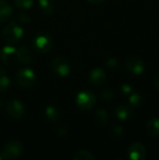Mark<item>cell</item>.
Here are the masks:
<instances>
[{
    "label": "cell",
    "instance_id": "cell-1",
    "mask_svg": "<svg viewBox=\"0 0 159 160\" xmlns=\"http://www.w3.org/2000/svg\"><path fill=\"white\" fill-rule=\"evenodd\" d=\"M23 28L15 22H9L2 30V38L7 44H16L23 38Z\"/></svg>",
    "mask_w": 159,
    "mask_h": 160
},
{
    "label": "cell",
    "instance_id": "cell-2",
    "mask_svg": "<svg viewBox=\"0 0 159 160\" xmlns=\"http://www.w3.org/2000/svg\"><path fill=\"white\" fill-rule=\"evenodd\" d=\"M15 80L20 87L29 89L35 85L37 82V75L33 69L28 68H22L18 69L15 73Z\"/></svg>",
    "mask_w": 159,
    "mask_h": 160
},
{
    "label": "cell",
    "instance_id": "cell-3",
    "mask_svg": "<svg viewBox=\"0 0 159 160\" xmlns=\"http://www.w3.org/2000/svg\"><path fill=\"white\" fill-rule=\"evenodd\" d=\"M52 38L47 32H37L33 38V48L39 53L50 52L52 47Z\"/></svg>",
    "mask_w": 159,
    "mask_h": 160
},
{
    "label": "cell",
    "instance_id": "cell-4",
    "mask_svg": "<svg viewBox=\"0 0 159 160\" xmlns=\"http://www.w3.org/2000/svg\"><path fill=\"white\" fill-rule=\"evenodd\" d=\"M22 143L17 140H11L4 145L0 154L3 159H17L22 156Z\"/></svg>",
    "mask_w": 159,
    "mask_h": 160
},
{
    "label": "cell",
    "instance_id": "cell-5",
    "mask_svg": "<svg viewBox=\"0 0 159 160\" xmlns=\"http://www.w3.org/2000/svg\"><path fill=\"white\" fill-rule=\"evenodd\" d=\"M0 60L4 66L9 68L18 66L20 64V59L17 49L9 44L4 46L0 49Z\"/></svg>",
    "mask_w": 159,
    "mask_h": 160
},
{
    "label": "cell",
    "instance_id": "cell-6",
    "mask_svg": "<svg viewBox=\"0 0 159 160\" xmlns=\"http://www.w3.org/2000/svg\"><path fill=\"white\" fill-rule=\"evenodd\" d=\"M50 68L55 75L64 78L69 75L71 70V66H70V62L67 58L58 56L51 60Z\"/></svg>",
    "mask_w": 159,
    "mask_h": 160
},
{
    "label": "cell",
    "instance_id": "cell-7",
    "mask_svg": "<svg viewBox=\"0 0 159 160\" xmlns=\"http://www.w3.org/2000/svg\"><path fill=\"white\" fill-rule=\"evenodd\" d=\"M96 103H97L96 95L90 90L81 91L78 93L76 97V105L83 111H88L93 109Z\"/></svg>",
    "mask_w": 159,
    "mask_h": 160
},
{
    "label": "cell",
    "instance_id": "cell-8",
    "mask_svg": "<svg viewBox=\"0 0 159 160\" xmlns=\"http://www.w3.org/2000/svg\"><path fill=\"white\" fill-rule=\"evenodd\" d=\"M5 111L9 117L18 119L21 118L24 113V105L18 99H11L6 104Z\"/></svg>",
    "mask_w": 159,
    "mask_h": 160
},
{
    "label": "cell",
    "instance_id": "cell-9",
    "mask_svg": "<svg viewBox=\"0 0 159 160\" xmlns=\"http://www.w3.org/2000/svg\"><path fill=\"white\" fill-rule=\"evenodd\" d=\"M125 67L127 70L134 75H140L144 70V63L138 56H130L126 60Z\"/></svg>",
    "mask_w": 159,
    "mask_h": 160
},
{
    "label": "cell",
    "instance_id": "cell-10",
    "mask_svg": "<svg viewBox=\"0 0 159 160\" xmlns=\"http://www.w3.org/2000/svg\"><path fill=\"white\" fill-rule=\"evenodd\" d=\"M107 80V74L106 72L99 68H93L88 73V82L94 86H99L102 85Z\"/></svg>",
    "mask_w": 159,
    "mask_h": 160
},
{
    "label": "cell",
    "instance_id": "cell-11",
    "mask_svg": "<svg viewBox=\"0 0 159 160\" xmlns=\"http://www.w3.org/2000/svg\"><path fill=\"white\" fill-rule=\"evenodd\" d=\"M128 157L130 159L143 160L146 158V149L141 142H135L128 149Z\"/></svg>",
    "mask_w": 159,
    "mask_h": 160
},
{
    "label": "cell",
    "instance_id": "cell-12",
    "mask_svg": "<svg viewBox=\"0 0 159 160\" xmlns=\"http://www.w3.org/2000/svg\"><path fill=\"white\" fill-rule=\"evenodd\" d=\"M113 114L119 120L126 121V120L129 119L132 116L133 111H132V108L129 105L120 104V105H117L113 109Z\"/></svg>",
    "mask_w": 159,
    "mask_h": 160
},
{
    "label": "cell",
    "instance_id": "cell-13",
    "mask_svg": "<svg viewBox=\"0 0 159 160\" xmlns=\"http://www.w3.org/2000/svg\"><path fill=\"white\" fill-rule=\"evenodd\" d=\"M45 118L50 123H55L57 122L61 117V110L58 106L54 104H51L46 107L44 111Z\"/></svg>",
    "mask_w": 159,
    "mask_h": 160
},
{
    "label": "cell",
    "instance_id": "cell-14",
    "mask_svg": "<svg viewBox=\"0 0 159 160\" xmlns=\"http://www.w3.org/2000/svg\"><path fill=\"white\" fill-rule=\"evenodd\" d=\"M18 54H19V59L20 63H22L24 65H30L33 61L32 53L29 49V47L25 44L21 45L18 49Z\"/></svg>",
    "mask_w": 159,
    "mask_h": 160
},
{
    "label": "cell",
    "instance_id": "cell-15",
    "mask_svg": "<svg viewBox=\"0 0 159 160\" xmlns=\"http://www.w3.org/2000/svg\"><path fill=\"white\" fill-rule=\"evenodd\" d=\"M12 14L11 6L5 0H0V22L7 21Z\"/></svg>",
    "mask_w": 159,
    "mask_h": 160
},
{
    "label": "cell",
    "instance_id": "cell-16",
    "mask_svg": "<svg viewBox=\"0 0 159 160\" xmlns=\"http://www.w3.org/2000/svg\"><path fill=\"white\" fill-rule=\"evenodd\" d=\"M37 7L39 11L44 15H51L54 11V4L52 0H38Z\"/></svg>",
    "mask_w": 159,
    "mask_h": 160
},
{
    "label": "cell",
    "instance_id": "cell-17",
    "mask_svg": "<svg viewBox=\"0 0 159 160\" xmlns=\"http://www.w3.org/2000/svg\"><path fill=\"white\" fill-rule=\"evenodd\" d=\"M146 132L150 137H157L159 135V119L157 117L151 118L146 125Z\"/></svg>",
    "mask_w": 159,
    "mask_h": 160
},
{
    "label": "cell",
    "instance_id": "cell-18",
    "mask_svg": "<svg viewBox=\"0 0 159 160\" xmlns=\"http://www.w3.org/2000/svg\"><path fill=\"white\" fill-rule=\"evenodd\" d=\"M95 121L99 127H104L109 122V114L104 109H98L95 112Z\"/></svg>",
    "mask_w": 159,
    "mask_h": 160
},
{
    "label": "cell",
    "instance_id": "cell-19",
    "mask_svg": "<svg viewBox=\"0 0 159 160\" xmlns=\"http://www.w3.org/2000/svg\"><path fill=\"white\" fill-rule=\"evenodd\" d=\"M142 104V98L137 93H132L129 95V106L132 109H138Z\"/></svg>",
    "mask_w": 159,
    "mask_h": 160
},
{
    "label": "cell",
    "instance_id": "cell-20",
    "mask_svg": "<svg viewBox=\"0 0 159 160\" xmlns=\"http://www.w3.org/2000/svg\"><path fill=\"white\" fill-rule=\"evenodd\" d=\"M96 158L95 156L88 150H80L75 153L73 159L74 160H94Z\"/></svg>",
    "mask_w": 159,
    "mask_h": 160
},
{
    "label": "cell",
    "instance_id": "cell-21",
    "mask_svg": "<svg viewBox=\"0 0 159 160\" xmlns=\"http://www.w3.org/2000/svg\"><path fill=\"white\" fill-rule=\"evenodd\" d=\"M11 86V81L9 77L4 75H0V93H4L7 91Z\"/></svg>",
    "mask_w": 159,
    "mask_h": 160
},
{
    "label": "cell",
    "instance_id": "cell-22",
    "mask_svg": "<svg viewBox=\"0 0 159 160\" xmlns=\"http://www.w3.org/2000/svg\"><path fill=\"white\" fill-rule=\"evenodd\" d=\"M15 6L21 9H28L33 6L34 0H13Z\"/></svg>",
    "mask_w": 159,
    "mask_h": 160
},
{
    "label": "cell",
    "instance_id": "cell-23",
    "mask_svg": "<svg viewBox=\"0 0 159 160\" xmlns=\"http://www.w3.org/2000/svg\"><path fill=\"white\" fill-rule=\"evenodd\" d=\"M100 98L104 101H111L114 98V92L112 89H103L100 93Z\"/></svg>",
    "mask_w": 159,
    "mask_h": 160
},
{
    "label": "cell",
    "instance_id": "cell-24",
    "mask_svg": "<svg viewBox=\"0 0 159 160\" xmlns=\"http://www.w3.org/2000/svg\"><path fill=\"white\" fill-rule=\"evenodd\" d=\"M111 134L114 137V138H120L123 136L124 134V128L121 126H114L113 128H112L111 129Z\"/></svg>",
    "mask_w": 159,
    "mask_h": 160
},
{
    "label": "cell",
    "instance_id": "cell-25",
    "mask_svg": "<svg viewBox=\"0 0 159 160\" xmlns=\"http://www.w3.org/2000/svg\"><path fill=\"white\" fill-rule=\"evenodd\" d=\"M18 21H19V22L22 23V24H28V23L31 22L32 19H31V17H30L28 14L22 12V13H20V14L18 15Z\"/></svg>",
    "mask_w": 159,
    "mask_h": 160
},
{
    "label": "cell",
    "instance_id": "cell-26",
    "mask_svg": "<svg viewBox=\"0 0 159 160\" xmlns=\"http://www.w3.org/2000/svg\"><path fill=\"white\" fill-rule=\"evenodd\" d=\"M106 66L110 68V69H112V70H115L116 68H118V61L115 59V58H109L106 62Z\"/></svg>",
    "mask_w": 159,
    "mask_h": 160
},
{
    "label": "cell",
    "instance_id": "cell-27",
    "mask_svg": "<svg viewBox=\"0 0 159 160\" xmlns=\"http://www.w3.org/2000/svg\"><path fill=\"white\" fill-rule=\"evenodd\" d=\"M120 90H121V92H122L123 95H130V94H132V92H133L132 87H131L129 84H127V83L123 84V85L121 86Z\"/></svg>",
    "mask_w": 159,
    "mask_h": 160
},
{
    "label": "cell",
    "instance_id": "cell-28",
    "mask_svg": "<svg viewBox=\"0 0 159 160\" xmlns=\"http://www.w3.org/2000/svg\"><path fill=\"white\" fill-rule=\"evenodd\" d=\"M57 134H58L59 136L63 137V136H65V135L67 134V129L65 127L61 126V127H59V128H57Z\"/></svg>",
    "mask_w": 159,
    "mask_h": 160
},
{
    "label": "cell",
    "instance_id": "cell-29",
    "mask_svg": "<svg viewBox=\"0 0 159 160\" xmlns=\"http://www.w3.org/2000/svg\"><path fill=\"white\" fill-rule=\"evenodd\" d=\"M87 1H89L90 3H92V4H94V5H100V4H102L105 0H87Z\"/></svg>",
    "mask_w": 159,
    "mask_h": 160
},
{
    "label": "cell",
    "instance_id": "cell-30",
    "mask_svg": "<svg viewBox=\"0 0 159 160\" xmlns=\"http://www.w3.org/2000/svg\"><path fill=\"white\" fill-rule=\"evenodd\" d=\"M155 86L156 88L159 90V73L157 75V77L155 78Z\"/></svg>",
    "mask_w": 159,
    "mask_h": 160
},
{
    "label": "cell",
    "instance_id": "cell-31",
    "mask_svg": "<svg viewBox=\"0 0 159 160\" xmlns=\"http://www.w3.org/2000/svg\"><path fill=\"white\" fill-rule=\"evenodd\" d=\"M4 74H6V69L0 64V75H4Z\"/></svg>",
    "mask_w": 159,
    "mask_h": 160
},
{
    "label": "cell",
    "instance_id": "cell-32",
    "mask_svg": "<svg viewBox=\"0 0 159 160\" xmlns=\"http://www.w3.org/2000/svg\"><path fill=\"white\" fill-rule=\"evenodd\" d=\"M2 108V101H1V99H0V109Z\"/></svg>",
    "mask_w": 159,
    "mask_h": 160
}]
</instances>
